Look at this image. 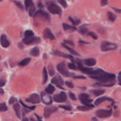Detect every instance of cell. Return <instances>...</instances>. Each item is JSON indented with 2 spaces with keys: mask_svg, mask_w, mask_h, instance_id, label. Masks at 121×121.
Here are the masks:
<instances>
[{
  "mask_svg": "<svg viewBox=\"0 0 121 121\" xmlns=\"http://www.w3.org/2000/svg\"><path fill=\"white\" fill-rule=\"evenodd\" d=\"M90 77L93 78V79H96L99 81H102V82H107V81H112L114 80L115 75L114 74H110V73H103L99 74V75H90Z\"/></svg>",
  "mask_w": 121,
  "mask_h": 121,
  "instance_id": "cell-1",
  "label": "cell"
},
{
  "mask_svg": "<svg viewBox=\"0 0 121 121\" xmlns=\"http://www.w3.org/2000/svg\"><path fill=\"white\" fill-rule=\"evenodd\" d=\"M47 9L50 13H54V14H57V16H60V14L62 13V9H60L57 5L52 3V2H49V3L47 4Z\"/></svg>",
  "mask_w": 121,
  "mask_h": 121,
  "instance_id": "cell-2",
  "label": "cell"
},
{
  "mask_svg": "<svg viewBox=\"0 0 121 121\" xmlns=\"http://www.w3.org/2000/svg\"><path fill=\"white\" fill-rule=\"evenodd\" d=\"M116 44L114 43H110L108 41H103L102 44H101V49L103 51H108V50H113V49H116Z\"/></svg>",
  "mask_w": 121,
  "mask_h": 121,
  "instance_id": "cell-3",
  "label": "cell"
},
{
  "mask_svg": "<svg viewBox=\"0 0 121 121\" xmlns=\"http://www.w3.org/2000/svg\"><path fill=\"white\" fill-rule=\"evenodd\" d=\"M79 99L81 101V103H82L83 105L85 106H89V107H92L93 108V105H90V99L88 95H86V93H81V95H79Z\"/></svg>",
  "mask_w": 121,
  "mask_h": 121,
  "instance_id": "cell-4",
  "label": "cell"
},
{
  "mask_svg": "<svg viewBox=\"0 0 121 121\" xmlns=\"http://www.w3.org/2000/svg\"><path fill=\"white\" fill-rule=\"evenodd\" d=\"M56 69H57V71H59L62 75H64V76H71V74L68 72V70H67V68H66L65 64H63V63H62V64H59V65H57Z\"/></svg>",
  "mask_w": 121,
  "mask_h": 121,
  "instance_id": "cell-5",
  "label": "cell"
},
{
  "mask_svg": "<svg viewBox=\"0 0 121 121\" xmlns=\"http://www.w3.org/2000/svg\"><path fill=\"white\" fill-rule=\"evenodd\" d=\"M95 114H96V116L99 118H106V117L111 116L112 112L110 110H99L95 112Z\"/></svg>",
  "mask_w": 121,
  "mask_h": 121,
  "instance_id": "cell-6",
  "label": "cell"
},
{
  "mask_svg": "<svg viewBox=\"0 0 121 121\" xmlns=\"http://www.w3.org/2000/svg\"><path fill=\"white\" fill-rule=\"evenodd\" d=\"M39 101H40V96L36 95V93H33V95H31L27 99V102H30L32 104H37V103H39Z\"/></svg>",
  "mask_w": 121,
  "mask_h": 121,
  "instance_id": "cell-7",
  "label": "cell"
},
{
  "mask_svg": "<svg viewBox=\"0 0 121 121\" xmlns=\"http://www.w3.org/2000/svg\"><path fill=\"white\" fill-rule=\"evenodd\" d=\"M53 99L56 102H57V103H63V102H65L66 99H67V95H65V92H60V93H59V95H54Z\"/></svg>",
  "mask_w": 121,
  "mask_h": 121,
  "instance_id": "cell-8",
  "label": "cell"
},
{
  "mask_svg": "<svg viewBox=\"0 0 121 121\" xmlns=\"http://www.w3.org/2000/svg\"><path fill=\"white\" fill-rule=\"evenodd\" d=\"M56 111V107H47L44 109V117L47 118L50 116V114H52L53 112Z\"/></svg>",
  "mask_w": 121,
  "mask_h": 121,
  "instance_id": "cell-9",
  "label": "cell"
},
{
  "mask_svg": "<svg viewBox=\"0 0 121 121\" xmlns=\"http://www.w3.org/2000/svg\"><path fill=\"white\" fill-rule=\"evenodd\" d=\"M51 82H52V84H56V87H59V88L60 89H63L64 87H62V84H63V80L60 79V77H53L52 79H51Z\"/></svg>",
  "mask_w": 121,
  "mask_h": 121,
  "instance_id": "cell-10",
  "label": "cell"
},
{
  "mask_svg": "<svg viewBox=\"0 0 121 121\" xmlns=\"http://www.w3.org/2000/svg\"><path fill=\"white\" fill-rule=\"evenodd\" d=\"M40 41V39L39 38H36V37H26L24 38V43L25 44H32L34 43V42H39Z\"/></svg>",
  "mask_w": 121,
  "mask_h": 121,
  "instance_id": "cell-11",
  "label": "cell"
},
{
  "mask_svg": "<svg viewBox=\"0 0 121 121\" xmlns=\"http://www.w3.org/2000/svg\"><path fill=\"white\" fill-rule=\"evenodd\" d=\"M0 42H1V45L3 47H8L9 46V41H8V39L6 37V35H4V34H2L1 35V37H0Z\"/></svg>",
  "mask_w": 121,
  "mask_h": 121,
  "instance_id": "cell-12",
  "label": "cell"
},
{
  "mask_svg": "<svg viewBox=\"0 0 121 121\" xmlns=\"http://www.w3.org/2000/svg\"><path fill=\"white\" fill-rule=\"evenodd\" d=\"M37 13L36 16H40V17H43L45 21H47V22H50V17H49V14L46 13H44L43 10H39L38 13Z\"/></svg>",
  "mask_w": 121,
  "mask_h": 121,
  "instance_id": "cell-13",
  "label": "cell"
},
{
  "mask_svg": "<svg viewBox=\"0 0 121 121\" xmlns=\"http://www.w3.org/2000/svg\"><path fill=\"white\" fill-rule=\"evenodd\" d=\"M43 35H44L45 38H48V39H50V40H53L54 39V36H53L52 33H51L50 29H47V28L45 29L44 32H43Z\"/></svg>",
  "mask_w": 121,
  "mask_h": 121,
  "instance_id": "cell-14",
  "label": "cell"
},
{
  "mask_svg": "<svg viewBox=\"0 0 121 121\" xmlns=\"http://www.w3.org/2000/svg\"><path fill=\"white\" fill-rule=\"evenodd\" d=\"M104 101H112V99H110V98H105V96H101V98H99V99H95V105H99L101 103H103Z\"/></svg>",
  "mask_w": 121,
  "mask_h": 121,
  "instance_id": "cell-15",
  "label": "cell"
},
{
  "mask_svg": "<svg viewBox=\"0 0 121 121\" xmlns=\"http://www.w3.org/2000/svg\"><path fill=\"white\" fill-rule=\"evenodd\" d=\"M84 64L86 66H88V67H91V66L95 64V59H86V60H84Z\"/></svg>",
  "mask_w": 121,
  "mask_h": 121,
  "instance_id": "cell-16",
  "label": "cell"
},
{
  "mask_svg": "<svg viewBox=\"0 0 121 121\" xmlns=\"http://www.w3.org/2000/svg\"><path fill=\"white\" fill-rule=\"evenodd\" d=\"M80 70L83 72V73H86V74H89V75H92L95 73V70H91V69L89 68H84V67H81Z\"/></svg>",
  "mask_w": 121,
  "mask_h": 121,
  "instance_id": "cell-17",
  "label": "cell"
},
{
  "mask_svg": "<svg viewBox=\"0 0 121 121\" xmlns=\"http://www.w3.org/2000/svg\"><path fill=\"white\" fill-rule=\"evenodd\" d=\"M63 46H64V47L66 48V49H68V50H69V51H70V52H71V53H73V54H74V56H78V52H77V51H76V50H74V49H73V48H71L70 46H68V45H67V44L63 43Z\"/></svg>",
  "mask_w": 121,
  "mask_h": 121,
  "instance_id": "cell-18",
  "label": "cell"
},
{
  "mask_svg": "<svg viewBox=\"0 0 121 121\" xmlns=\"http://www.w3.org/2000/svg\"><path fill=\"white\" fill-rule=\"evenodd\" d=\"M13 109H14V112H16L17 116L20 118V117H21V109H20V105H19V104H14Z\"/></svg>",
  "mask_w": 121,
  "mask_h": 121,
  "instance_id": "cell-19",
  "label": "cell"
},
{
  "mask_svg": "<svg viewBox=\"0 0 121 121\" xmlns=\"http://www.w3.org/2000/svg\"><path fill=\"white\" fill-rule=\"evenodd\" d=\"M115 81L112 80V81H107V82H102V83H98V85H103V86H112L114 85Z\"/></svg>",
  "mask_w": 121,
  "mask_h": 121,
  "instance_id": "cell-20",
  "label": "cell"
},
{
  "mask_svg": "<svg viewBox=\"0 0 121 121\" xmlns=\"http://www.w3.org/2000/svg\"><path fill=\"white\" fill-rule=\"evenodd\" d=\"M63 28L64 30H67V31H74V30H76V28L73 26H69L67 24H63Z\"/></svg>",
  "mask_w": 121,
  "mask_h": 121,
  "instance_id": "cell-21",
  "label": "cell"
},
{
  "mask_svg": "<svg viewBox=\"0 0 121 121\" xmlns=\"http://www.w3.org/2000/svg\"><path fill=\"white\" fill-rule=\"evenodd\" d=\"M104 90L103 89H93L91 90V93H93L95 95H104Z\"/></svg>",
  "mask_w": 121,
  "mask_h": 121,
  "instance_id": "cell-22",
  "label": "cell"
},
{
  "mask_svg": "<svg viewBox=\"0 0 121 121\" xmlns=\"http://www.w3.org/2000/svg\"><path fill=\"white\" fill-rule=\"evenodd\" d=\"M42 99H43V102L45 103V104H51V99L49 98V95H42Z\"/></svg>",
  "mask_w": 121,
  "mask_h": 121,
  "instance_id": "cell-23",
  "label": "cell"
},
{
  "mask_svg": "<svg viewBox=\"0 0 121 121\" xmlns=\"http://www.w3.org/2000/svg\"><path fill=\"white\" fill-rule=\"evenodd\" d=\"M45 91H46L47 93H52L54 91V87H53L52 84H49V85H47L46 89H45Z\"/></svg>",
  "mask_w": 121,
  "mask_h": 121,
  "instance_id": "cell-24",
  "label": "cell"
},
{
  "mask_svg": "<svg viewBox=\"0 0 121 121\" xmlns=\"http://www.w3.org/2000/svg\"><path fill=\"white\" fill-rule=\"evenodd\" d=\"M30 53H31L32 56H39V48L38 47H34L31 50V52H30Z\"/></svg>",
  "mask_w": 121,
  "mask_h": 121,
  "instance_id": "cell-25",
  "label": "cell"
},
{
  "mask_svg": "<svg viewBox=\"0 0 121 121\" xmlns=\"http://www.w3.org/2000/svg\"><path fill=\"white\" fill-rule=\"evenodd\" d=\"M47 81V69L44 68L43 69V80H42V83H46Z\"/></svg>",
  "mask_w": 121,
  "mask_h": 121,
  "instance_id": "cell-26",
  "label": "cell"
},
{
  "mask_svg": "<svg viewBox=\"0 0 121 121\" xmlns=\"http://www.w3.org/2000/svg\"><path fill=\"white\" fill-rule=\"evenodd\" d=\"M30 60H30L29 57H27V59L23 60L22 62H20V63H19V65H20V66H26V65H28L29 63H30Z\"/></svg>",
  "mask_w": 121,
  "mask_h": 121,
  "instance_id": "cell-27",
  "label": "cell"
},
{
  "mask_svg": "<svg viewBox=\"0 0 121 121\" xmlns=\"http://www.w3.org/2000/svg\"><path fill=\"white\" fill-rule=\"evenodd\" d=\"M92 109V107H89V106H79L78 107V110L80 111H87V110H90Z\"/></svg>",
  "mask_w": 121,
  "mask_h": 121,
  "instance_id": "cell-28",
  "label": "cell"
},
{
  "mask_svg": "<svg viewBox=\"0 0 121 121\" xmlns=\"http://www.w3.org/2000/svg\"><path fill=\"white\" fill-rule=\"evenodd\" d=\"M33 5V1L32 0H25V7L26 8H30Z\"/></svg>",
  "mask_w": 121,
  "mask_h": 121,
  "instance_id": "cell-29",
  "label": "cell"
},
{
  "mask_svg": "<svg viewBox=\"0 0 121 121\" xmlns=\"http://www.w3.org/2000/svg\"><path fill=\"white\" fill-rule=\"evenodd\" d=\"M108 17L112 22H114V21L116 20V16H115V13H108Z\"/></svg>",
  "mask_w": 121,
  "mask_h": 121,
  "instance_id": "cell-30",
  "label": "cell"
},
{
  "mask_svg": "<svg viewBox=\"0 0 121 121\" xmlns=\"http://www.w3.org/2000/svg\"><path fill=\"white\" fill-rule=\"evenodd\" d=\"M33 35H34V33H33V31H31V30H27L25 32V38L26 37H32Z\"/></svg>",
  "mask_w": 121,
  "mask_h": 121,
  "instance_id": "cell-31",
  "label": "cell"
},
{
  "mask_svg": "<svg viewBox=\"0 0 121 121\" xmlns=\"http://www.w3.org/2000/svg\"><path fill=\"white\" fill-rule=\"evenodd\" d=\"M4 111H7V106L3 104V103H1L0 104V112H4Z\"/></svg>",
  "mask_w": 121,
  "mask_h": 121,
  "instance_id": "cell-32",
  "label": "cell"
},
{
  "mask_svg": "<svg viewBox=\"0 0 121 121\" xmlns=\"http://www.w3.org/2000/svg\"><path fill=\"white\" fill-rule=\"evenodd\" d=\"M69 20H70L74 25H78V24H80V20H76V19H74V17H69Z\"/></svg>",
  "mask_w": 121,
  "mask_h": 121,
  "instance_id": "cell-33",
  "label": "cell"
},
{
  "mask_svg": "<svg viewBox=\"0 0 121 121\" xmlns=\"http://www.w3.org/2000/svg\"><path fill=\"white\" fill-rule=\"evenodd\" d=\"M60 108L64 109V110H68V111H70V110H71V107H70V106H65V105H60Z\"/></svg>",
  "mask_w": 121,
  "mask_h": 121,
  "instance_id": "cell-34",
  "label": "cell"
},
{
  "mask_svg": "<svg viewBox=\"0 0 121 121\" xmlns=\"http://www.w3.org/2000/svg\"><path fill=\"white\" fill-rule=\"evenodd\" d=\"M35 9H34V7H33V5L31 6V8H30V10H29V14L30 16H35Z\"/></svg>",
  "mask_w": 121,
  "mask_h": 121,
  "instance_id": "cell-35",
  "label": "cell"
},
{
  "mask_svg": "<svg viewBox=\"0 0 121 121\" xmlns=\"http://www.w3.org/2000/svg\"><path fill=\"white\" fill-rule=\"evenodd\" d=\"M79 32L82 33V34H86V33L88 32V31H86V28H85V27H82V28L79 29Z\"/></svg>",
  "mask_w": 121,
  "mask_h": 121,
  "instance_id": "cell-36",
  "label": "cell"
},
{
  "mask_svg": "<svg viewBox=\"0 0 121 121\" xmlns=\"http://www.w3.org/2000/svg\"><path fill=\"white\" fill-rule=\"evenodd\" d=\"M87 34H88L89 36H91V37L93 38V39H98V36H96L95 33H92V32H87Z\"/></svg>",
  "mask_w": 121,
  "mask_h": 121,
  "instance_id": "cell-37",
  "label": "cell"
},
{
  "mask_svg": "<svg viewBox=\"0 0 121 121\" xmlns=\"http://www.w3.org/2000/svg\"><path fill=\"white\" fill-rule=\"evenodd\" d=\"M59 2H60V4H62L64 7H67V2H66L65 0H59Z\"/></svg>",
  "mask_w": 121,
  "mask_h": 121,
  "instance_id": "cell-38",
  "label": "cell"
},
{
  "mask_svg": "<svg viewBox=\"0 0 121 121\" xmlns=\"http://www.w3.org/2000/svg\"><path fill=\"white\" fill-rule=\"evenodd\" d=\"M69 68H70V69H73V70H75V69H77V67L75 66L74 63H71V64H69Z\"/></svg>",
  "mask_w": 121,
  "mask_h": 121,
  "instance_id": "cell-39",
  "label": "cell"
},
{
  "mask_svg": "<svg viewBox=\"0 0 121 121\" xmlns=\"http://www.w3.org/2000/svg\"><path fill=\"white\" fill-rule=\"evenodd\" d=\"M107 3H108V0H101V5H102V6L107 5Z\"/></svg>",
  "mask_w": 121,
  "mask_h": 121,
  "instance_id": "cell-40",
  "label": "cell"
},
{
  "mask_svg": "<svg viewBox=\"0 0 121 121\" xmlns=\"http://www.w3.org/2000/svg\"><path fill=\"white\" fill-rule=\"evenodd\" d=\"M48 70H49V74H50V75H52V76H53L54 72H53V69H52V67H51V66H49V67H48Z\"/></svg>",
  "mask_w": 121,
  "mask_h": 121,
  "instance_id": "cell-41",
  "label": "cell"
},
{
  "mask_svg": "<svg viewBox=\"0 0 121 121\" xmlns=\"http://www.w3.org/2000/svg\"><path fill=\"white\" fill-rule=\"evenodd\" d=\"M69 95H70V98H71L72 99H73V101H75V99H76V96H75V95H74V93L70 92V93H69Z\"/></svg>",
  "mask_w": 121,
  "mask_h": 121,
  "instance_id": "cell-42",
  "label": "cell"
},
{
  "mask_svg": "<svg viewBox=\"0 0 121 121\" xmlns=\"http://www.w3.org/2000/svg\"><path fill=\"white\" fill-rule=\"evenodd\" d=\"M5 84V80L4 79H0V87H2Z\"/></svg>",
  "mask_w": 121,
  "mask_h": 121,
  "instance_id": "cell-43",
  "label": "cell"
},
{
  "mask_svg": "<svg viewBox=\"0 0 121 121\" xmlns=\"http://www.w3.org/2000/svg\"><path fill=\"white\" fill-rule=\"evenodd\" d=\"M16 98H10V99H9V104H13V103H16Z\"/></svg>",
  "mask_w": 121,
  "mask_h": 121,
  "instance_id": "cell-44",
  "label": "cell"
},
{
  "mask_svg": "<svg viewBox=\"0 0 121 121\" xmlns=\"http://www.w3.org/2000/svg\"><path fill=\"white\" fill-rule=\"evenodd\" d=\"M66 85L69 86V87H73V83H72V82H69V81H68V82H66Z\"/></svg>",
  "mask_w": 121,
  "mask_h": 121,
  "instance_id": "cell-45",
  "label": "cell"
},
{
  "mask_svg": "<svg viewBox=\"0 0 121 121\" xmlns=\"http://www.w3.org/2000/svg\"><path fill=\"white\" fill-rule=\"evenodd\" d=\"M66 43H68V44H71V45H73V44H74V43H73V42H72V41H68V40H66V41H65V44H66Z\"/></svg>",
  "mask_w": 121,
  "mask_h": 121,
  "instance_id": "cell-46",
  "label": "cell"
},
{
  "mask_svg": "<svg viewBox=\"0 0 121 121\" xmlns=\"http://www.w3.org/2000/svg\"><path fill=\"white\" fill-rule=\"evenodd\" d=\"M75 78H77V79H84L83 76H74Z\"/></svg>",
  "mask_w": 121,
  "mask_h": 121,
  "instance_id": "cell-47",
  "label": "cell"
},
{
  "mask_svg": "<svg viewBox=\"0 0 121 121\" xmlns=\"http://www.w3.org/2000/svg\"><path fill=\"white\" fill-rule=\"evenodd\" d=\"M113 9H114L115 11H117V13H121V9H119V8H113Z\"/></svg>",
  "mask_w": 121,
  "mask_h": 121,
  "instance_id": "cell-48",
  "label": "cell"
},
{
  "mask_svg": "<svg viewBox=\"0 0 121 121\" xmlns=\"http://www.w3.org/2000/svg\"><path fill=\"white\" fill-rule=\"evenodd\" d=\"M35 116H36V118H37V121H42V120H41V118L39 117L38 115H35Z\"/></svg>",
  "mask_w": 121,
  "mask_h": 121,
  "instance_id": "cell-49",
  "label": "cell"
},
{
  "mask_svg": "<svg viewBox=\"0 0 121 121\" xmlns=\"http://www.w3.org/2000/svg\"><path fill=\"white\" fill-rule=\"evenodd\" d=\"M3 93H4L3 89H2V88H0V95H3Z\"/></svg>",
  "mask_w": 121,
  "mask_h": 121,
  "instance_id": "cell-50",
  "label": "cell"
},
{
  "mask_svg": "<svg viewBox=\"0 0 121 121\" xmlns=\"http://www.w3.org/2000/svg\"><path fill=\"white\" fill-rule=\"evenodd\" d=\"M118 79H119V84L121 85V75H119V78H118Z\"/></svg>",
  "mask_w": 121,
  "mask_h": 121,
  "instance_id": "cell-51",
  "label": "cell"
},
{
  "mask_svg": "<svg viewBox=\"0 0 121 121\" xmlns=\"http://www.w3.org/2000/svg\"><path fill=\"white\" fill-rule=\"evenodd\" d=\"M17 5H19V7H21V8H23V6H22V5H21V3H20V2H17Z\"/></svg>",
  "mask_w": 121,
  "mask_h": 121,
  "instance_id": "cell-52",
  "label": "cell"
},
{
  "mask_svg": "<svg viewBox=\"0 0 121 121\" xmlns=\"http://www.w3.org/2000/svg\"><path fill=\"white\" fill-rule=\"evenodd\" d=\"M23 121H29V119H27V118H24Z\"/></svg>",
  "mask_w": 121,
  "mask_h": 121,
  "instance_id": "cell-53",
  "label": "cell"
},
{
  "mask_svg": "<svg viewBox=\"0 0 121 121\" xmlns=\"http://www.w3.org/2000/svg\"><path fill=\"white\" fill-rule=\"evenodd\" d=\"M120 75H121V73H120Z\"/></svg>",
  "mask_w": 121,
  "mask_h": 121,
  "instance_id": "cell-54",
  "label": "cell"
},
{
  "mask_svg": "<svg viewBox=\"0 0 121 121\" xmlns=\"http://www.w3.org/2000/svg\"><path fill=\"white\" fill-rule=\"evenodd\" d=\"M0 1H1V0H0Z\"/></svg>",
  "mask_w": 121,
  "mask_h": 121,
  "instance_id": "cell-55",
  "label": "cell"
}]
</instances>
